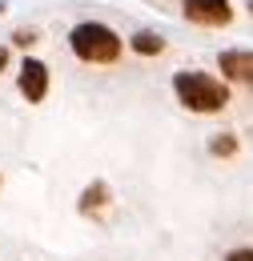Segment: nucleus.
<instances>
[{
    "label": "nucleus",
    "instance_id": "obj_12",
    "mask_svg": "<svg viewBox=\"0 0 253 261\" xmlns=\"http://www.w3.org/2000/svg\"><path fill=\"white\" fill-rule=\"evenodd\" d=\"M245 4H249V12H253V0H245Z\"/></svg>",
    "mask_w": 253,
    "mask_h": 261
},
{
    "label": "nucleus",
    "instance_id": "obj_8",
    "mask_svg": "<svg viewBox=\"0 0 253 261\" xmlns=\"http://www.w3.org/2000/svg\"><path fill=\"white\" fill-rule=\"evenodd\" d=\"M209 153H213V157H233V153H237V137H233V133H217V137L209 141Z\"/></svg>",
    "mask_w": 253,
    "mask_h": 261
},
{
    "label": "nucleus",
    "instance_id": "obj_5",
    "mask_svg": "<svg viewBox=\"0 0 253 261\" xmlns=\"http://www.w3.org/2000/svg\"><path fill=\"white\" fill-rule=\"evenodd\" d=\"M217 68L233 85H249L253 89V48H225L217 57Z\"/></svg>",
    "mask_w": 253,
    "mask_h": 261
},
{
    "label": "nucleus",
    "instance_id": "obj_1",
    "mask_svg": "<svg viewBox=\"0 0 253 261\" xmlns=\"http://www.w3.org/2000/svg\"><path fill=\"white\" fill-rule=\"evenodd\" d=\"M173 93L177 100L189 109V113H221L225 105H229V89H225V81H217L213 72H201V68H181V72H173Z\"/></svg>",
    "mask_w": 253,
    "mask_h": 261
},
{
    "label": "nucleus",
    "instance_id": "obj_10",
    "mask_svg": "<svg viewBox=\"0 0 253 261\" xmlns=\"http://www.w3.org/2000/svg\"><path fill=\"white\" fill-rule=\"evenodd\" d=\"M225 261H253V245H241V249H229Z\"/></svg>",
    "mask_w": 253,
    "mask_h": 261
},
{
    "label": "nucleus",
    "instance_id": "obj_9",
    "mask_svg": "<svg viewBox=\"0 0 253 261\" xmlns=\"http://www.w3.org/2000/svg\"><path fill=\"white\" fill-rule=\"evenodd\" d=\"M12 44H20V48L36 44V29H16V33H12Z\"/></svg>",
    "mask_w": 253,
    "mask_h": 261
},
{
    "label": "nucleus",
    "instance_id": "obj_4",
    "mask_svg": "<svg viewBox=\"0 0 253 261\" xmlns=\"http://www.w3.org/2000/svg\"><path fill=\"white\" fill-rule=\"evenodd\" d=\"M16 89L29 105H40L48 97V65L36 61V57H24L20 61V72H16Z\"/></svg>",
    "mask_w": 253,
    "mask_h": 261
},
{
    "label": "nucleus",
    "instance_id": "obj_6",
    "mask_svg": "<svg viewBox=\"0 0 253 261\" xmlns=\"http://www.w3.org/2000/svg\"><path fill=\"white\" fill-rule=\"evenodd\" d=\"M113 201V193H109V185L105 181H93V185H85V193H81V213H100L105 205Z\"/></svg>",
    "mask_w": 253,
    "mask_h": 261
},
{
    "label": "nucleus",
    "instance_id": "obj_11",
    "mask_svg": "<svg viewBox=\"0 0 253 261\" xmlns=\"http://www.w3.org/2000/svg\"><path fill=\"white\" fill-rule=\"evenodd\" d=\"M4 65H8V44H0V72H4Z\"/></svg>",
    "mask_w": 253,
    "mask_h": 261
},
{
    "label": "nucleus",
    "instance_id": "obj_3",
    "mask_svg": "<svg viewBox=\"0 0 253 261\" xmlns=\"http://www.w3.org/2000/svg\"><path fill=\"white\" fill-rule=\"evenodd\" d=\"M181 12H185V20L201 24V29H225L233 20V4L229 0H185Z\"/></svg>",
    "mask_w": 253,
    "mask_h": 261
},
{
    "label": "nucleus",
    "instance_id": "obj_7",
    "mask_svg": "<svg viewBox=\"0 0 253 261\" xmlns=\"http://www.w3.org/2000/svg\"><path fill=\"white\" fill-rule=\"evenodd\" d=\"M129 48H133V53H141V57H157L161 48H165V40H161L157 33H149V29H141V33H133Z\"/></svg>",
    "mask_w": 253,
    "mask_h": 261
},
{
    "label": "nucleus",
    "instance_id": "obj_2",
    "mask_svg": "<svg viewBox=\"0 0 253 261\" xmlns=\"http://www.w3.org/2000/svg\"><path fill=\"white\" fill-rule=\"evenodd\" d=\"M68 48L85 65H113L121 57V36L113 33L109 24H100V20H81L68 33Z\"/></svg>",
    "mask_w": 253,
    "mask_h": 261
}]
</instances>
